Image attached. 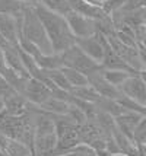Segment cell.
<instances>
[{
	"label": "cell",
	"mask_w": 146,
	"mask_h": 156,
	"mask_svg": "<svg viewBox=\"0 0 146 156\" xmlns=\"http://www.w3.org/2000/svg\"><path fill=\"white\" fill-rule=\"evenodd\" d=\"M34 7L38 18L42 22L45 34L48 37L53 53L60 54L64 50L75 45V40L76 38H75V35L72 34L64 15L56 13V12L47 9L45 6H42L41 3H35Z\"/></svg>",
	"instance_id": "cell-1"
},
{
	"label": "cell",
	"mask_w": 146,
	"mask_h": 156,
	"mask_svg": "<svg viewBox=\"0 0 146 156\" xmlns=\"http://www.w3.org/2000/svg\"><path fill=\"white\" fill-rule=\"evenodd\" d=\"M19 34L23 35L31 42H34L35 45L40 48L41 53H44V54H51L53 53L50 40L47 34H45V29L42 27L41 19L38 18V15L35 12L34 5H28L23 9V12H22V25L21 29H19Z\"/></svg>",
	"instance_id": "cell-2"
},
{
	"label": "cell",
	"mask_w": 146,
	"mask_h": 156,
	"mask_svg": "<svg viewBox=\"0 0 146 156\" xmlns=\"http://www.w3.org/2000/svg\"><path fill=\"white\" fill-rule=\"evenodd\" d=\"M60 55H62L63 66L75 69V70H77V72H80V73H84L86 76H89L91 73L102 69L99 63H97L95 60H92L89 55L85 54L76 44L69 47L67 50H64L63 53H60Z\"/></svg>",
	"instance_id": "cell-3"
},
{
	"label": "cell",
	"mask_w": 146,
	"mask_h": 156,
	"mask_svg": "<svg viewBox=\"0 0 146 156\" xmlns=\"http://www.w3.org/2000/svg\"><path fill=\"white\" fill-rule=\"evenodd\" d=\"M64 18L75 38H85L97 34V22L94 19H89L75 10H69L67 13H64Z\"/></svg>",
	"instance_id": "cell-4"
},
{
	"label": "cell",
	"mask_w": 146,
	"mask_h": 156,
	"mask_svg": "<svg viewBox=\"0 0 146 156\" xmlns=\"http://www.w3.org/2000/svg\"><path fill=\"white\" fill-rule=\"evenodd\" d=\"M121 94L129 98H132L133 101L139 102L140 105L146 107V83L140 77L139 73H133L132 76L127 77V80L120 86Z\"/></svg>",
	"instance_id": "cell-5"
},
{
	"label": "cell",
	"mask_w": 146,
	"mask_h": 156,
	"mask_svg": "<svg viewBox=\"0 0 146 156\" xmlns=\"http://www.w3.org/2000/svg\"><path fill=\"white\" fill-rule=\"evenodd\" d=\"M88 82H89L91 86L97 90L98 95L102 96V98H108V99H116V101H117L118 98L123 95L121 90H120L117 86L111 85V83L104 77L102 69L98 70V72L91 73V75L88 76Z\"/></svg>",
	"instance_id": "cell-6"
},
{
	"label": "cell",
	"mask_w": 146,
	"mask_h": 156,
	"mask_svg": "<svg viewBox=\"0 0 146 156\" xmlns=\"http://www.w3.org/2000/svg\"><path fill=\"white\" fill-rule=\"evenodd\" d=\"M22 95L25 96V99L28 102L40 107L45 99H48L51 96V90H50V88L45 83L37 80L34 77H29L27 83H25L23 90H22Z\"/></svg>",
	"instance_id": "cell-7"
},
{
	"label": "cell",
	"mask_w": 146,
	"mask_h": 156,
	"mask_svg": "<svg viewBox=\"0 0 146 156\" xmlns=\"http://www.w3.org/2000/svg\"><path fill=\"white\" fill-rule=\"evenodd\" d=\"M75 44L80 48L86 55H89L92 60L101 64V61L104 58V45L99 37V32L91 35V37H85V38H76Z\"/></svg>",
	"instance_id": "cell-8"
},
{
	"label": "cell",
	"mask_w": 146,
	"mask_h": 156,
	"mask_svg": "<svg viewBox=\"0 0 146 156\" xmlns=\"http://www.w3.org/2000/svg\"><path fill=\"white\" fill-rule=\"evenodd\" d=\"M67 2H69L70 10H75V12L84 15V16L89 18V19L99 20L110 16V15L105 13L104 9L101 6H94V5H89V3H86L84 0H67Z\"/></svg>",
	"instance_id": "cell-9"
},
{
	"label": "cell",
	"mask_w": 146,
	"mask_h": 156,
	"mask_svg": "<svg viewBox=\"0 0 146 156\" xmlns=\"http://www.w3.org/2000/svg\"><path fill=\"white\" fill-rule=\"evenodd\" d=\"M142 114L139 112H134V111H124L123 114H120L118 117H116V124H117V129L127 136L129 139L133 140V130L134 127L139 124L140 118H142Z\"/></svg>",
	"instance_id": "cell-10"
},
{
	"label": "cell",
	"mask_w": 146,
	"mask_h": 156,
	"mask_svg": "<svg viewBox=\"0 0 146 156\" xmlns=\"http://www.w3.org/2000/svg\"><path fill=\"white\" fill-rule=\"evenodd\" d=\"M77 143H80L79 134H77V126L63 131L62 134L57 136V146L56 150L59 155H66L72 147H75Z\"/></svg>",
	"instance_id": "cell-11"
},
{
	"label": "cell",
	"mask_w": 146,
	"mask_h": 156,
	"mask_svg": "<svg viewBox=\"0 0 146 156\" xmlns=\"http://www.w3.org/2000/svg\"><path fill=\"white\" fill-rule=\"evenodd\" d=\"M27 102L25 96L16 92L5 99V111L9 115H22L27 111Z\"/></svg>",
	"instance_id": "cell-12"
},
{
	"label": "cell",
	"mask_w": 146,
	"mask_h": 156,
	"mask_svg": "<svg viewBox=\"0 0 146 156\" xmlns=\"http://www.w3.org/2000/svg\"><path fill=\"white\" fill-rule=\"evenodd\" d=\"M69 102L62 101L56 96H50L48 99L42 102L40 105V109L44 112H48V114H59V115H66L67 114V109H69Z\"/></svg>",
	"instance_id": "cell-13"
},
{
	"label": "cell",
	"mask_w": 146,
	"mask_h": 156,
	"mask_svg": "<svg viewBox=\"0 0 146 156\" xmlns=\"http://www.w3.org/2000/svg\"><path fill=\"white\" fill-rule=\"evenodd\" d=\"M37 61L38 67L44 69V70H51V69H60L63 67L62 63V55L57 53H51V54H44V53H38L34 57Z\"/></svg>",
	"instance_id": "cell-14"
},
{
	"label": "cell",
	"mask_w": 146,
	"mask_h": 156,
	"mask_svg": "<svg viewBox=\"0 0 146 156\" xmlns=\"http://www.w3.org/2000/svg\"><path fill=\"white\" fill-rule=\"evenodd\" d=\"M5 152L7 153V156H34L32 149L27 146L25 143L15 140V139H7L6 144H5Z\"/></svg>",
	"instance_id": "cell-15"
},
{
	"label": "cell",
	"mask_w": 146,
	"mask_h": 156,
	"mask_svg": "<svg viewBox=\"0 0 146 156\" xmlns=\"http://www.w3.org/2000/svg\"><path fill=\"white\" fill-rule=\"evenodd\" d=\"M95 107L98 109H101V111H104L107 114H110L112 115L114 118L118 117L120 114H123L126 109L118 104L116 99H108V98H102V96H99V99L95 102Z\"/></svg>",
	"instance_id": "cell-16"
},
{
	"label": "cell",
	"mask_w": 146,
	"mask_h": 156,
	"mask_svg": "<svg viewBox=\"0 0 146 156\" xmlns=\"http://www.w3.org/2000/svg\"><path fill=\"white\" fill-rule=\"evenodd\" d=\"M62 70L72 88H79V86L89 85L88 76L84 75V73H80V72H77V70H75V69H72V67H66V66H63Z\"/></svg>",
	"instance_id": "cell-17"
},
{
	"label": "cell",
	"mask_w": 146,
	"mask_h": 156,
	"mask_svg": "<svg viewBox=\"0 0 146 156\" xmlns=\"http://www.w3.org/2000/svg\"><path fill=\"white\" fill-rule=\"evenodd\" d=\"M102 75L107 80L110 82L111 85L120 88L129 76H132V72H126V70H110V69H102Z\"/></svg>",
	"instance_id": "cell-18"
},
{
	"label": "cell",
	"mask_w": 146,
	"mask_h": 156,
	"mask_svg": "<svg viewBox=\"0 0 146 156\" xmlns=\"http://www.w3.org/2000/svg\"><path fill=\"white\" fill-rule=\"evenodd\" d=\"M73 96H76L79 99H84L88 102H95L99 99V95L97 94V90L92 88L91 85H85V86H79V88H72L69 90Z\"/></svg>",
	"instance_id": "cell-19"
},
{
	"label": "cell",
	"mask_w": 146,
	"mask_h": 156,
	"mask_svg": "<svg viewBox=\"0 0 146 156\" xmlns=\"http://www.w3.org/2000/svg\"><path fill=\"white\" fill-rule=\"evenodd\" d=\"M31 3H25L21 0H0V13L2 15H16L22 12Z\"/></svg>",
	"instance_id": "cell-20"
},
{
	"label": "cell",
	"mask_w": 146,
	"mask_h": 156,
	"mask_svg": "<svg viewBox=\"0 0 146 156\" xmlns=\"http://www.w3.org/2000/svg\"><path fill=\"white\" fill-rule=\"evenodd\" d=\"M45 73H47V77L50 79V82H51L53 85H56L57 88L64 89V90H70V89H72V86L69 85V82H67V79H66L64 73H63L62 67L45 70Z\"/></svg>",
	"instance_id": "cell-21"
},
{
	"label": "cell",
	"mask_w": 146,
	"mask_h": 156,
	"mask_svg": "<svg viewBox=\"0 0 146 156\" xmlns=\"http://www.w3.org/2000/svg\"><path fill=\"white\" fill-rule=\"evenodd\" d=\"M38 3H41L42 6H45L47 9L56 12V13H60V15L67 13L70 10L67 0H38Z\"/></svg>",
	"instance_id": "cell-22"
},
{
	"label": "cell",
	"mask_w": 146,
	"mask_h": 156,
	"mask_svg": "<svg viewBox=\"0 0 146 156\" xmlns=\"http://www.w3.org/2000/svg\"><path fill=\"white\" fill-rule=\"evenodd\" d=\"M117 102L126 109V111H134V112H139V114H142V115H146V107L140 105L139 102L133 101L132 98H129V96L121 95L117 99Z\"/></svg>",
	"instance_id": "cell-23"
},
{
	"label": "cell",
	"mask_w": 146,
	"mask_h": 156,
	"mask_svg": "<svg viewBox=\"0 0 146 156\" xmlns=\"http://www.w3.org/2000/svg\"><path fill=\"white\" fill-rule=\"evenodd\" d=\"M133 142L136 144H145L146 143V115L140 118L139 124L133 130Z\"/></svg>",
	"instance_id": "cell-24"
},
{
	"label": "cell",
	"mask_w": 146,
	"mask_h": 156,
	"mask_svg": "<svg viewBox=\"0 0 146 156\" xmlns=\"http://www.w3.org/2000/svg\"><path fill=\"white\" fill-rule=\"evenodd\" d=\"M66 115H69L70 120L75 122L76 126H82V124H85V122L88 121V118H86L84 111L80 108H77L76 105H72V104L69 105V109H67V114Z\"/></svg>",
	"instance_id": "cell-25"
},
{
	"label": "cell",
	"mask_w": 146,
	"mask_h": 156,
	"mask_svg": "<svg viewBox=\"0 0 146 156\" xmlns=\"http://www.w3.org/2000/svg\"><path fill=\"white\" fill-rule=\"evenodd\" d=\"M127 0H105L102 2V9H104V12L107 15H111L112 12H116L118 9H121V7L124 6V3Z\"/></svg>",
	"instance_id": "cell-26"
},
{
	"label": "cell",
	"mask_w": 146,
	"mask_h": 156,
	"mask_svg": "<svg viewBox=\"0 0 146 156\" xmlns=\"http://www.w3.org/2000/svg\"><path fill=\"white\" fill-rule=\"evenodd\" d=\"M7 47H10V44L3 38V35L0 34V48H2V50H5V48H7Z\"/></svg>",
	"instance_id": "cell-27"
},
{
	"label": "cell",
	"mask_w": 146,
	"mask_h": 156,
	"mask_svg": "<svg viewBox=\"0 0 146 156\" xmlns=\"http://www.w3.org/2000/svg\"><path fill=\"white\" fill-rule=\"evenodd\" d=\"M140 57H142V63H143V70H146V51L143 50H139Z\"/></svg>",
	"instance_id": "cell-28"
},
{
	"label": "cell",
	"mask_w": 146,
	"mask_h": 156,
	"mask_svg": "<svg viewBox=\"0 0 146 156\" xmlns=\"http://www.w3.org/2000/svg\"><path fill=\"white\" fill-rule=\"evenodd\" d=\"M86 3H89V5H94V6H102V2L101 0H84Z\"/></svg>",
	"instance_id": "cell-29"
},
{
	"label": "cell",
	"mask_w": 146,
	"mask_h": 156,
	"mask_svg": "<svg viewBox=\"0 0 146 156\" xmlns=\"http://www.w3.org/2000/svg\"><path fill=\"white\" fill-rule=\"evenodd\" d=\"M5 109V98L0 95V111H3Z\"/></svg>",
	"instance_id": "cell-30"
},
{
	"label": "cell",
	"mask_w": 146,
	"mask_h": 156,
	"mask_svg": "<svg viewBox=\"0 0 146 156\" xmlns=\"http://www.w3.org/2000/svg\"><path fill=\"white\" fill-rule=\"evenodd\" d=\"M139 75H140V77L143 79V82L146 83V70H142V72H139Z\"/></svg>",
	"instance_id": "cell-31"
},
{
	"label": "cell",
	"mask_w": 146,
	"mask_h": 156,
	"mask_svg": "<svg viewBox=\"0 0 146 156\" xmlns=\"http://www.w3.org/2000/svg\"><path fill=\"white\" fill-rule=\"evenodd\" d=\"M108 156H126L124 153H121V152H118V153H110Z\"/></svg>",
	"instance_id": "cell-32"
},
{
	"label": "cell",
	"mask_w": 146,
	"mask_h": 156,
	"mask_svg": "<svg viewBox=\"0 0 146 156\" xmlns=\"http://www.w3.org/2000/svg\"><path fill=\"white\" fill-rule=\"evenodd\" d=\"M143 25H145V28H146V12H145V18H143Z\"/></svg>",
	"instance_id": "cell-33"
},
{
	"label": "cell",
	"mask_w": 146,
	"mask_h": 156,
	"mask_svg": "<svg viewBox=\"0 0 146 156\" xmlns=\"http://www.w3.org/2000/svg\"><path fill=\"white\" fill-rule=\"evenodd\" d=\"M57 156H67V155H57Z\"/></svg>",
	"instance_id": "cell-34"
},
{
	"label": "cell",
	"mask_w": 146,
	"mask_h": 156,
	"mask_svg": "<svg viewBox=\"0 0 146 156\" xmlns=\"http://www.w3.org/2000/svg\"><path fill=\"white\" fill-rule=\"evenodd\" d=\"M101 2H105V0H101Z\"/></svg>",
	"instance_id": "cell-35"
},
{
	"label": "cell",
	"mask_w": 146,
	"mask_h": 156,
	"mask_svg": "<svg viewBox=\"0 0 146 156\" xmlns=\"http://www.w3.org/2000/svg\"><path fill=\"white\" fill-rule=\"evenodd\" d=\"M145 144H146V143H145Z\"/></svg>",
	"instance_id": "cell-36"
}]
</instances>
